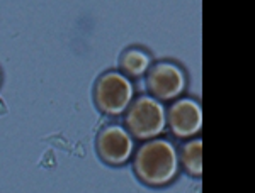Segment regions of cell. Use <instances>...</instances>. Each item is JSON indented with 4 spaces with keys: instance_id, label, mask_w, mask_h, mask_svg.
Returning a JSON list of instances; mask_svg holds the SVG:
<instances>
[{
    "instance_id": "obj_4",
    "label": "cell",
    "mask_w": 255,
    "mask_h": 193,
    "mask_svg": "<svg viewBox=\"0 0 255 193\" xmlns=\"http://www.w3.org/2000/svg\"><path fill=\"white\" fill-rule=\"evenodd\" d=\"M133 139L125 127L108 126L101 130L97 137V151L101 158L109 164H123L133 154Z\"/></svg>"
},
{
    "instance_id": "obj_5",
    "label": "cell",
    "mask_w": 255,
    "mask_h": 193,
    "mask_svg": "<svg viewBox=\"0 0 255 193\" xmlns=\"http://www.w3.org/2000/svg\"><path fill=\"white\" fill-rule=\"evenodd\" d=\"M148 88L160 100H170L182 93L186 75L174 63H158L148 71Z\"/></svg>"
},
{
    "instance_id": "obj_1",
    "label": "cell",
    "mask_w": 255,
    "mask_h": 193,
    "mask_svg": "<svg viewBox=\"0 0 255 193\" xmlns=\"http://www.w3.org/2000/svg\"><path fill=\"white\" fill-rule=\"evenodd\" d=\"M134 170L148 185L160 187L170 183L179 171V156L175 147L165 139L148 141L136 153Z\"/></svg>"
},
{
    "instance_id": "obj_7",
    "label": "cell",
    "mask_w": 255,
    "mask_h": 193,
    "mask_svg": "<svg viewBox=\"0 0 255 193\" xmlns=\"http://www.w3.org/2000/svg\"><path fill=\"white\" fill-rule=\"evenodd\" d=\"M121 68L128 75L139 76L150 68V56L143 49H128L121 56Z\"/></svg>"
},
{
    "instance_id": "obj_6",
    "label": "cell",
    "mask_w": 255,
    "mask_h": 193,
    "mask_svg": "<svg viewBox=\"0 0 255 193\" xmlns=\"http://www.w3.org/2000/svg\"><path fill=\"white\" fill-rule=\"evenodd\" d=\"M168 122H170L174 134L179 137H191V135L197 134L201 130V124H203V114H201L199 104L191 98L177 100L170 107Z\"/></svg>"
},
{
    "instance_id": "obj_2",
    "label": "cell",
    "mask_w": 255,
    "mask_h": 193,
    "mask_svg": "<svg viewBox=\"0 0 255 193\" xmlns=\"http://www.w3.org/2000/svg\"><path fill=\"white\" fill-rule=\"evenodd\" d=\"M165 109L153 97H139L133 102L126 116L129 132L138 139L155 137L165 129Z\"/></svg>"
},
{
    "instance_id": "obj_8",
    "label": "cell",
    "mask_w": 255,
    "mask_h": 193,
    "mask_svg": "<svg viewBox=\"0 0 255 193\" xmlns=\"http://www.w3.org/2000/svg\"><path fill=\"white\" fill-rule=\"evenodd\" d=\"M201 154H203V142H201L199 139H194V141L187 142L182 149L184 166H186V170L189 173H192L196 176L201 175V171H203V158H201Z\"/></svg>"
},
{
    "instance_id": "obj_3",
    "label": "cell",
    "mask_w": 255,
    "mask_h": 193,
    "mask_svg": "<svg viewBox=\"0 0 255 193\" xmlns=\"http://www.w3.org/2000/svg\"><path fill=\"white\" fill-rule=\"evenodd\" d=\"M133 85L119 71H109L97 80L96 85V104L104 114L119 116L128 109L133 100Z\"/></svg>"
}]
</instances>
